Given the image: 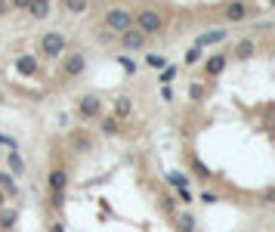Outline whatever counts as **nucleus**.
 I'll use <instances>...</instances> for the list:
<instances>
[{
  "instance_id": "nucleus-1",
  "label": "nucleus",
  "mask_w": 275,
  "mask_h": 232,
  "mask_svg": "<svg viewBox=\"0 0 275 232\" xmlns=\"http://www.w3.org/2000/svg\"><path fill=\"white\" fill-rule=\"evenodd\" d=\"M223 65L189 84V164L201 201L275 210V19L216 44Z\"/></svg>"
},
{
  "instance_id": "nucleus-2",
  "label": "nucleus",
  "mask_w": 275,
  "mask_h": 232,
  "mask_svg": "<svg viewBox=\"0 0 275 232\" xmlns=\"http://www.w3.org/2000/svg\"><path fill=\"white\" fill-rule=\"evenodd\" d=\"M139 10L158 16L161 34L182 25H198L201 34H207L275 19V0H142Z\"/></svg>"
},
{
  "instance_id": "nucleus-3",
  "label": "nucleus",
  "mask_w": 275,
  "mask_h": 232,
  "mask_svg": "<svg viewBox=\"0 0 275 232\" xmlns=\"http://www.w3.org/2000/svg\"><path fill=\"white\" fill-rule=\"evenodd\" d=\"M31 13H34V16H47V13H50V0H34V4H31Z\"/></svg>"
},
{
  "instance_id": "nucleus-4",
  "label": "nucleus",
  "mask_w": 275,
  "mask_h": 232,
  "mask_svg": "<svg viewBox=\"0 0 275 232\" xmlns=\"http://www.w3.org/2000/svg\"><path fill=\"white\" fill-rule=\"evenodd\" d=\"M31 4V0H16V7H28Z\"/></svg>"
},
{
  "instance_id": "nucleus-5",
  "label": "nucleus",
  "mask_w": 275,
  "mask_h": 232,
  "mask_svg": "<svg viewBox=\"0 0 275 232\" xmlns=\"http://www.w3.org/2000/svg\"><path fill=\"white\" fill-rule=\"evenodd\" d=\"M0 204H4V195H0Z\"/></svg>"
}]
</instances>
